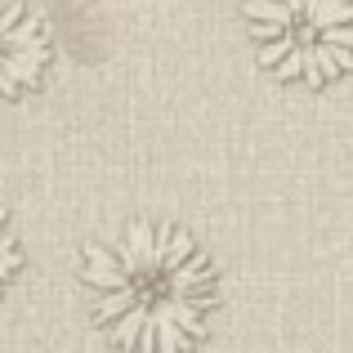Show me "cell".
Masks as SVG:
<instances>
[{
  "label": "cell",
  "instance_id": "obj_1",
  "mask_svg": "<svg viewBox=\"0 0 353 353\" xmlns=\"http://www.w3.org/2000/svg\"><path fill=\"white\" fill-rule=\"evenodd\" d=\"M90 318L121 353H192L219 304V277L183 228L130 224L81 255Z\"/></svg>",
  "mask_w": 353,
  "mask_h": 353
},
{
  "label": "cell",
  "instance_id": "obj_2",
  "mask_svg": "<svg viewBox=\"0 0 353 353\" xmlns=\"http://www.w3.org/2000/svg\"><path fill=\"white\" fill-rule=\"evenodd\" d=\"M255 59L277 81L331 85L353 72V0H246Z\"/></svg>",
  "mask_w": 353,
  "mask_h": 353
},
{
  "label": "cell",
  "instance_id": "obj_3",
  "mask_svg": "<svg viewBox=\"0 0 353 353\" xmlns=\"http://www.w3.org/2000/svg\"><path fill=\"white\" fill-rule=\"evenodd\" d=\"M50 23L36 5L9 0L5 5V63H0V85L9 99L32 90L50 68Z\"/></svg>",
  "mask_w": 353,
  "mask_h": 353
},
{
  "label": "cell",
  "instance_id": "obj_4",
  "mask_svg": "<svg viewBox=\"0 0 353 353\" xmlns=\"http://www.w3.org/2000/svg\"><path fill=\"white\" fill-rule=\"evenodd\" d=\"M5 277L9 282L18 277V241L14 237H5Z\"/></svg>",
  "mask_w": 353,
  "mask_h": 353
}]
</instances>
